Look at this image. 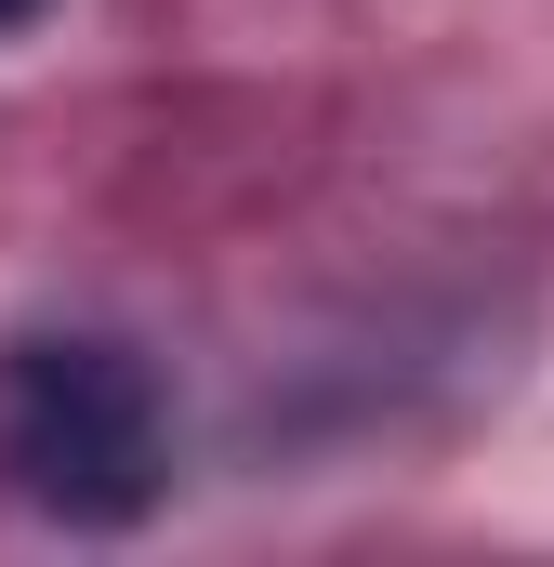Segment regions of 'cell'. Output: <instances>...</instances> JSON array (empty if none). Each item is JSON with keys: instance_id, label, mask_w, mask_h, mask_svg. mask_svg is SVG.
<instances>
[{"instance_id": "obj_1", "label": "cell", "mask_w": 554, "mask_h": 567, "mask_svg": "<svg viewBox=\"0 0 554 567\" xmlns=\"http://www.w3.org/2000/svg\"><path fill=\"white\" fill-rule=\"evenodd\" d=\"M0 462L40 515L66 528H133L145 502L172 488V410L145 383L133 343H93V330H40L13 343L0 370Z\"/></svg>"}, {"instance_id": "obj_2", "label": "cell", "mask_w": 554, "mask_h": 567, "mask_svg": "<svg viewBox=\"0 0 554 567\" xmlns=\"http://www.w3.org/2000/svg\"><path fill=\"white\" fill-rule=\"evenodd\" d=\"M27 13H40V0H0V27H27Z\"/></svg>"}]
</instances>
